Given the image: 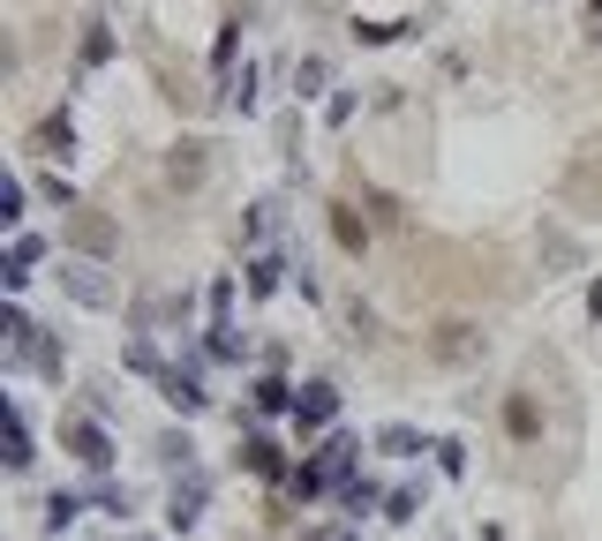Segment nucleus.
Here are the masks:
<instances>
[{"mask_svg": "<svg viewBox=\"0 0 602 541\" xmlns=\"http://www.w3.org/2000/svg\"><path fill=\"white\" fill-rule=\"evenodd\" d=\"M430 354L444 361V369H474L482 354H490V338H482V324H467V316H444L430 332Z\"/></svg>", "mask_w": 602, "mask_h": 541, "instance_id": "nucleus-2", "label": "nucleus"}, {"mask_svg": "<svg viewBox=\"0 0 602 541\" xmlns=\"http://www.w3.org/2000/svg\"><path fill=\"white\" fill-rule=\"evenodd\" d=\"M354 452H362L354 436H332V444H324V458H316V466H324L332 482H346V466H354Z\"/></svg>", "mask_w": 602, "mask_h": 541, "instance_id": "nucleus-18", "label": "nucleus"}, {"mask_svg": "<svg viewBox=\"0 0 602 541\" xmlns=\"http://www.w3.org/2000/svg\"><path fill=\"white\" fill-rule=\"evenodd\" d=\"M324 121H332V128H346V121H354V90H340V98L324 106Z\"/></svg>", "mask_w": 602, "mask_h": 541, "instance_id": "nucleus-30", "label": "nucleus"}, {"mask_svg": "<svg viewBox=\"0 0 602 541\" xmlns=\"http://www.w3.org/2000/svg\"><path fill=\"white\" fill-rule=\"evenodd\" d=\"M204 173H212V143L181 136V143L166 151V181H173V188H204Z\"/></svg>", "mask_w": 602, "mask_h": 541, "instance_id": "nucleus-3", "label": "nucleus"}, {"mask_svg": "<svg viewBox=\"0 0 602 541\" xmlns=\"http://www.w3.org/2000/svg\"><path fill=\"white\" fill-rule=\"evenodd\" d=\"M249 234H279V204H271V196L249 204Z\"/></svg>", "mask_w": 602, "mask_h": 541, "instance_id": "nucleus-29", "label": "nucleus"}, {"mask_svg": "<svg viewBox=\"0 0 602 541\" xmlns=\"http://www.w3.org/2000/svg\"><path fill=\"white\" fill-rule=\"evenodd\" d=\"M595 39H602V0H595Z\"/></svg>", "mask_w": 602, "mask_h": 541, "instance_id": "nucleus-33", "label": "nucleus"}, {"mask_svg": "<svg viewBox=\"0 0 602 541\" xmlns=\"http://www.w3.org/2000/svg\"><path fill=\"white\" fill-rule=\"evenodd\" d=\"M324 482H332V474H324V466H301V474H287V489H294L301 504L316 497V489H324Z\"/></svg>", "mask_w": 602, "mask_h": 541, "instance_id": "nucleus-26", "label": "nucleus"}, {"mask_svg": "<svg viewBox=\"0 0 602 541\" xmlns=\"http://www.w3.org/2000/svg\"><path fill=\"white\" fill-rule=\"evenodd\" d=\"M76 511H84V504L68 497V489H53V497H45V527H53V534H61V527H68V519H76Z\"/></svg>", "mask_w": 602, "mask_h": 541, "instance_id": "nucleus-22", "label": "nucleus"}, {"mask_svg": "<svg viewBox=\"0 0 602 541\" xmlns=\"http://www.w3.org/2000/svg\"><path fill=\"white\" fill-rule=\"evenodd\" d=\"M332 241H340L346 256H369V218L354 204H332Z\"/></svg>", "mask_w": 602, "mask_h": 541, "instance_id": "nucleus-9", "label": "nucleus"}, {"mask_svg": "<svg viewBox=\"0 0 602 541\" xmlns=\"http://www.w3.org/2000/svg\"><path fill=\"white\" fill-rule=\"evenodd\" d=\"M324 84H332V68H324V53H309V61L294 68V90H301V98H316Z\"/></svg>", "mask_w": 602, "mask_h": 541, "instance_id": "nucleus-19", "label": "nucleus"}, {"mask_svg": "<svg viewBox=\"0 0 602 541\" xmlns=\"http://www.w3.org/2000/svg\"><path fill=\"white\" fill-rule=\"evenodd\" d=\"M204 497H212V482H204V474H189V482H173L166 527H181V534H189V527H196V519H204Z\"/></svg>", "mask_w": 602, "mask_h": 541, "instance_id": "nucleus-6", "label": "nucleus"}, {"mask_svg": "<svg viewBox=\"0 0 602 541\" xmlns=\"http://www.w3.org/2000/svg\"><path fill=\"white\" fill-rule=\"evenodd\" d=\"M68 452L84 458L90 474H106V466H114V436H106L98 421H68Z\"/></svg>", "mask_w": 602, "mask_h": 541, "instance_id": "nucleus-5", "label": "nucleus"}, {"mask_svg": "<svg viewBox=\"0 0 602 541\" xmlns=\"http://www.w3.org/2000/svg\"><path fill=\"white\" fill-rule=\"evenodd\" d=\"M249 399H257V414H294V383H279V376H257V383H249Z\"/></svg>", "mask_w": 602, "mask_h": 541, "instance_id": "nucleus-10", "label": "nucleus"}, {"mask_svg": "<svg viewBox=\"0 0 602 541\" xmlns=\"http://www.w3.org/2000/svg\"><path fill=\"white\" fill-rule=\"evenodd\" d=\"M415 23H354V39L362 45H391V39H407Z\"/></svg>", "mask_w": 602, "mask_h": 541, "instance_id": "nucleus-24", "label": "nucleus"}, {"mask_svg": "<svg viewBox=\"0 0 602 541\" xmlns=\"http://www.w3.org/2000/svg\"><path fill=\"white\" fill-rule=\"evenodd\" d=\"M437 452V466H444V474H452V482H460V474H467V444H460V436H444V444H430Z\"/></svg>", "mask_w": 602, "mask_h": 541, "instance_id": "nucleus-23", "label": "nucleus"}, {"mask_svg": "<svg viewBox=\"0 0 602 541\" xmlns=\"http://www.w3.org/2000/svg\"><path fill=\"white\" fill-rule=\"evenodd\" d=\"M23 218V181H0V226H15Z\"/></svg>", "mask_w": 602, "mask_h": 541, "instance_id": "nucleus-28", "label": "nucleus"}, {"mask_svg": "<svg viewBox=\"0 0 602 541\" xmlns=\"http://www.w3.org/2000/svg\"><path fill=\"white\" fill-rule=\"evenodd\" d=\"M159 399H166L173 414H204V407H212V391L196 383V369H166L159 376Z\"/></svg>", "mask_w": 602, "mask_h": 541, "instance_id": "nucleus-4", "label": "nucleus"}, {"mask_svg": "<svg viewBox=\"0 0 602 541\" xmlns=\"http://www.w3.org/2000/svg\"><path fill=\"white\" fill-rule=\"evenodd\" d=\"M415 511H422V497H415V489H391V497H385V519H399V527H407Z\"/></svg>", "mask_w": 602, "mask_h": 541, "instance_id": "nucleus-27", "label": "nucleus"}, {"mask_svg": "<svg viewBox=\"0 0 602 541\" xmlns=\"http://www.w3.org/2000/svg\"><path fill=\"white\" fill-rule=\"evenodd\" d=\"M121 361H129L136 376H166V361H159V346H151V338H136V346L121 354Z\"/></svg>", "mask_w": 602, "mask_h": 541, "instance_id": "nucleus-20", "label": "nucleus"}, {"mask_svg": "<svg viewBox=\"0 0 602 541\" xmlns=\"http://www.w3.org/2000/svg\"><path fill=\"white\" fill-rule=\"evenodd\" d=\"M332 414H340V391H332V383H301V399H294V429H301V436L324 429Z\"/></svg>", "mask_w": 602, "mask_h": 541, "instance_id": "nucleus-7", "label": "nucleus"}, {"mask_svg": "<svg viewBox=\"0 0 602 541\" xmlns=\"http://www.w3.org/2000/svg\"><path fill=\"white\" fill-rule=\"evenodd\" d=\"M106 53H114V31H106V23H84V61H90V68H98Z\"/></svg>", "mask_w": 602, "mask_h": 541, "instance_id": "nucleus-25", "label": "nucleus"}, {"mask_svg": "<svg viewBox=\"0 0 602 541\" xmlns=\"http://www.w3.org/2000/svg\"><path fill=\"white\" fill-rule=\"evenodd\" d=\"M279 271H287V263H279L271 249L249 256V293H257V301H264V293H279Z\"/></svg>", "mask_w": 602, "mask_h": 541, "instance_id": "nucleus-16", "label": "nucleus"}, {"mask_svg": "<svg viewBox=\"0 0 602 541\" xmlns=\"http://www.w3.org/2000/svg\"><path fill=\"white\" fill-rule=\"evenodd\" d=\"M23 361H31V369H45V376H61V369H68V354H61V346H53L45 332H39V346H31Z\"/></svg>", "mask_w": 602, "mask_h": 541, "instance_id": "nucleus-21", "label": "nucleus"}, {"mask_svg": "<svg viewBox=\"0 0 602 541\" xmlns=\"http://www.w3.org/2000/svg\"><path fill=\"white\" fill-rule=\"evenodd\" d=\"M241 466H249V474H264V482H279V474H287V458H279V444H271V436H249V444H241Z\"/></svg>", "mask_w": 602, "mask_h": 541, "instance_id": "nucleus-11", "label": "nucleus"}, {"mask_svg": "<svg viewBox=\"0 0 602 541\" xmlns=\"http://www.w3.org/2000/svg\"><path fill=\"white\" fill-rule=\"evenodd\" d=\"M61 293L76 301V309H114V279H106V263H90V256H61Z\"/></svg>", "mask_w": 602, "mask_h": 541, "instance_id": "nucleus-1", "label": "nucleus"}, {"mask_svg": "<svg viewBox=\"0 0 602 541\" xmlns=\"http://www.w3.org/2000/svg\"><path fill=\"white\" fill-rule=\"evenodd\" d=\"M377 452L415 458V452H422V429H415V421H385V429H377Z\"/></svg>", "mask_w": 602, "mask_h": 541, "instance_id": "nucleus-13", "label": "nucleus"}, {"mask_svg": "<svg viewBox=\"0 0 602 541\" xmlns=\"http://www.w3.org/2000/svg\"><path fill=\"white\" fill-rule=\"evenodd\" d=\"M505 429H513L519 444H535V436H542V414H535V399H527V391L505 399Z\"/></svg>", "mask_w": 602, "mask_h": 541, "instance_id": "nucleus-12", "label": "nucleus"}, {"mask_svg": "<svg viewBox=\"0 0 602 541\" xmlns=\"http://www.w3.org/2000/svg\"><path fill=\"white\" fill-rule=\"evenodd\" d=\"M226 106H234V113H249V106H257V68H249V61L226 76Z\"/></svg>", "mask_w": 602, "mask_h": 541, "instance_id": "nucleus-17", "label": "nucleus"}, {"mask_svg": "<svg viewBox=\"0 0 602 541\" xmlns=\"http://www.w3.org/2000/svg\"><path fill=\"white\" fill-rule=\"evenodd\" d=\"M31 421H23V407H15V414H8V466H15V474H23V466H31Z\"/></svg>", "mask_w": 602, "mask_h": 541, "instance_id": "nucleus-15", "label": "nucleus"}, {"mask_svg": "<svg viewBox=\"0 0 602 541\" xmlns=\"http://www.w3.org/2000/svg\"><path fill=\"white\" fill-rule=\"evenodd\" d=\"M588 316H595V324H602V279H595V286H588Z\"/></svg>", "mask_w": 602, "mask_h": 541, "instance_id": "nucleus-31", "label": "nucleus"}, {"mask_svg": "<svg viewBox=\"0 0 602 541\" xmlns=\"http://www.w3.org/2000/svg\"><path fill=\"white\" fill-rule=\"evenodd\" d=\"M76 249H84L90 263H98V256L114 249V226H106V218H90V210H84V218H76Z\"/></svg>", "mask_w": 602, "mask_h": 541, "instance_id": "nucleus-14", "label": "nucleus"}, {"mask_svg": "<svg viewBox=\"0 0 602 541\" xmlns=\"http://www.w3.org/2000/svg\"><path fill=\"white\" fill-rule=\"evenodd\" d=\"M31 151H45V159H68V151H76V121H68V113H45V121L31 128Z\"/></svg>", "mask_w": 602, "mask_h": 541, "instance_id": "nucleus-8", "label": "nucleus"}, {"mask_svg": "<svg viewBox=\"0 0 602 541\" xmlns=\"http://www.w3.org/2000/svg\"><path fill=\"white\" fill-rule=\"evenodd\" d=\"M482 541H505V534H497V527H482Z\"/></svg>", "mask_w": 602, "mask_h": 541, "instance_id": "nucleus-32", "label": "nucleus"}]
</instances>
